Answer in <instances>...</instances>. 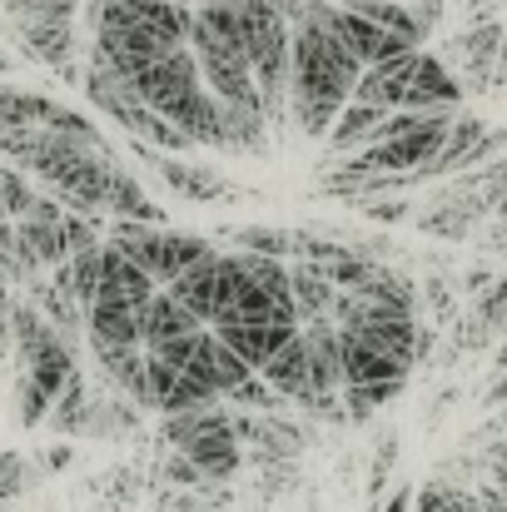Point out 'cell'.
Segmentation results:
<instances>
[{
    "label": "cell",
    "instance_id": "cell-36",
    "mask_svg": "<svg viewBox=\"0 0 507 512\" xmlns=\"http://www.w3.org/2000/svg\"><path fill=\"white\" fill-rule=\"evenodd\" d=\"M483 403H488V408H507V368H498V378L488 383V393H483Z\"/></svg>",
    "mask_w": 507,
    "mask_h": 512
},
{
    "label": "cell",
    "instance_id": "cell-22",
    "mask_svg": "<svg viewBox=\"0 0 507 512\" xmlns=\"http://www.w3.org/2000/svg\"><path fill=\"white\" fill-rule=\"evenodd\" d=\"M239 269L274 299V304H289L294 309V294H289V259H274V254H249V249H234ZM299 314V309H294Z\"/></svg>",
    "mask_w": 507,
    "mask_h": 512
},
{
    "label": "cell",
    "instance_id": "cell-10",
    "mask_svg": "<svg viewBox=\"0 0 507 512\" xmlns=\"http://www.w3.org/2000/svg\"><path fill=\"white\" fill-rule=\"evenodd\" d=\"M219 249L214 254H204L199 264H189L179 279H169L165 294L194 319V324H214V314H219Z\"/></svg>",
    "mask_w": 507,
    "mask_h": 512
},
{
    "label": "cell",
    "instance_id": "cell-31",
    "mask_svg": "<svg viewBox=\"0 0 507 512\" xmlns=\"http://www.w3.org/2000/svg\"><path fill=\"white\" fill-rule=\"evenodd\" d=\"M363 219H373V224H403V219H413V199L408 194H373V199H358L353 204Z\"/></svg>",
    "mask_w": 507,
    "mask_h": 512
},
{
    "label": "cell",
    "instance_id": "cell-3",
    "mask_svg": "<svg viewBox=\"0 0 507 512\" xmlns=\"http://www.w3.org/2000/svg\"><path fill=\"white\" fill-rule=\"evenodd\" d=\"M199 90H204V75H199V60H194L189 45L160 55V60L135 80V95H140L155 115H165V120H179V115L194 105Z\"/></svg>",
    "mask_w": 507,
    "mask_h": 512
},
{
    "label": "cell",
    "instance_id": "cell-19",
    "mask_svg": "<svg viewBox=\"0 0 507 512\" xmlns=\"http://www.w3.org/2000/svg\"><path fill=\"white\" fill-rule=\"evenodd\" d=\"M105 214H110V219H140V224H169L165 204H155V199L145 194V184L125 170L120 160H115V170H110V199H105Z\"/></svg>",
    "mask_w": 507,
    "mask_h": 512
},
{
    "label": "cell",
    "instance_id": "cell-29",
    "mask_svg": "<svg viewBox=\"0 0 507 512\" xmlns=\"http://www.w3.org/2000/svg\"><path fill=\"white\" fill-rule=\"evenodd\" d=\"M35 473L40 468H30L25 453H0V508H10L15 498H25L30 483H35Z\"/></svg>",
    "mask_w": 507,
    "mask_h": 512
},
{
    "label": "cell",
    "instance_id": "cell-32",
    "mask_svg": "<svg viewBox=\"0 0 507 512\" xmlns=\"http://www.w3.org/2000/svg\"><path fill=\"white\" fill-rule=\"evenodd\" d=\"M468 244H473V254H478V259H498V264H507V219L503 214H493V219L468 239Z\"/></svg>",
    "mask_w": 507,
    "mask_h": 512
},
{
    "label": "cell",
    "instance_id": "cell-28",
    "mask_svg": "<svg viewBox=\"0 0 507 512\" xmlns=\"http://www.w3.org/2000/svg\"><path fill=\"white\" fill-rule=\"evenodd\" d=\"M468 309H473V314L498 334V339H507V274H498L483 294H473V299H468Z\"/></svg>",
    "mask_w": 507,
    "mask_h": 512
},
{
    "label": "cell",
    "instance_id": "cell-8",
    "mask_svg": "<svg viewBox=\"0 0 507 512\" xmlns=\"http://www.w3.org/2000/svg\"><path fill=\"white\" fill-rule=\"evenodd\" d=\"M85 95H90V105L95 110H105L125 135H135V140H145L150 135V125H155V110L135 95V85L130 80H120V75H110V70H100V65H85Z\"/></svg>",
    "mask_w": 507,
    "mask_h": 512
},
{
    "label": "cell",
    "instance_id": "cell-14",
    "mask_svg": "<svg viewBox=\"0 0 507 512\" xmlns=\"http://www.w3.org/2000/svg\"><path fill=\"white\" fill-rule=\"evenodd\" d=\"M304 343H309V383L314 393H338L343 388V348H338V324L334 319H309L299 324Z\"/></svg>",
    "mask_w": 507,
    "mask_h": 512
},
{
    "label": "cell",
    "instance_id": "cell-16",
    "mask_svg": "<svg viewBox=\"0 0 507 512\" xmlns=\"http://www.w3.org/2000/svg\"><path fill=\"white\" fill-rule=\"evenodd\" d=\"M214 334L229 343L254 373L284 348V343L299 334V324H214Z\"/></svg>",
    "mask_w": 507,
    "mask_h": 512
},
{
    "label": "cell",
    "instance_id": "cell-4",
    "mask_svg": "<svg viewBox=\"0 0 507 512\" xmlns=\"http://www.w3.org/2000/svg\"><path fill=\"white\" fill-rule=\"evenodd\" d=\"M503 145H507V130L488 125L483 115L458 110V115H453V125H448V140H443L438 160L428 165V179H453V174H468L473 165H483V160L503 155Z\"/></svg>",
    "mask_w": 507,
    "mask_h": 512
},
{
    "label": "cell",
    "instance_id": "cell-43",
    "mask_svg": "<svg viewBox=\"0 0 507 512\" xmlns=\"http://www.w3.org/2000/svg\"><path fill=\"white\" fill-rule=\"evenodd\" d=\"M0 512H10V508H0Z\"/></svg>",
    "mask_w": 507,
    "mask_h": 512
},
{
    "label": "cell",
    "instance_id": "cell-35",
    "mask_svg": "<svg viewBox=\"0 0 507 512\" xmlns=\"http://www.w3.org/2000/svg\"><path fill=\"white\" fill-rule=\"evenodd\" d=\"M413 493H418V488H408V483H398L393 493H383V503H378V508H373V512H413Z\"/></svg>",
    "mask_w": 507,
    "mask_h": 512
},
{
    "label": "cell",
    "instance_id": "cell-26",
    "mask_svg": "<svg viewBox=\"0 0 507 512\" xmlns=\"http://www.w3.org/2000/svg\"><path fill=\"white\" fill-rule=\"evenodd\" d=\"M209 363H214V378H219V398H229V393H234V388L254 373V368H249V363H244V358H239L229 343L219 339L214 329H209Z\"/></svg>",
    "mask_w": 507,
    "mask_h": 512
},
{
    "label": "cell",
    "instance_id": "cell-12",
    "mask_svg": "<svg viewBox=\"0 0 507 512\" xmlns=\"http://www.w3.org/2000/svg\"><path fill=\"white\" fill-rule=\"evenodd\" d=\"M85 339L90 348H130L140 343V309H130L125 299L95 294L85 309Z\"/></svg>",
    "mask_w": 507,
    "mask_h": 512
},
{
    "label": "cell",
    "instance_id": "cell-15",
    "mask_svg": "<svg viewBox=\"0 0 507 512\" xmlns=\"http://www.w3.org/2000/svg\"><path fill=\"white\" fill-rule=\"evenodd\" d=\"M259 378H264L284 403H299V398H309V393H314V383H309V343H304V329H299L294 339L284 343V348L259 368Z\"/></svg>",
    "mask_w": 507,
    "mask_h": 512
},
{
    "label": "cell",
    "instance_id": "cell-24",
    "mask_svg": "<svg viewBox=\"0 0 507 512\" xmlns=\"http://www.w3.org/2000/svg\"><path fill=\"white\" fill-rule=\"evenodd\" d=\"M234 249L294 259V229H279V224H239V229H234Z\"/></svg>",
    "mask_w": 507,
    "mask_h": 512
},
{
    "label": "cell",
    "instance_id": "cell-25",
    "mask_svg": "<svg viewBox=\"0 0 507 512\" xmlns=\"http://www.w3.org/2000/svg\"><path fill=\"white\" fill-rule=\"evenodd\" d=\"M398 393H403V383H343V413H348V423H368Z\"/></svg>",
    "mask_w": 507,
    "mask_h": 512
},
{
    "label": "cell",
    "instance_id": "cell-38",
    "mask_svg": "<svg viewBox=\"0 0 507 512\" xmlns=\"http://www.w3.org/2000/svg\"><path fill=\"white\" fill-rule=\"evenodd\" d=\"M5 70H10V55H5V50H0V75H5Z\"/></svg>",
    "mask_w": 507,
    "mask_h": 512
},
{
    "label": "cell",
    "instance_id": "cell-20",
    "mask_svg": "<svg viewBox=\"0 0 507 512\" xmlns=\"http://www.w3.org/2000/svg\"><path fill=\"white\" fill-rule=\"evenodd\" d=\"M194 329H204V324H194L165 289L150 304H140V348H160V343L179 339V334H194Z\"/></svg>",
    "mask_w": 507,
    "mask_h": 512
},
{
    "label": "cell",
    "instance_id": "cell-11",
    "mask_svg": "<svg viewBox=\"0 0 507 512\" xmlns=\"http://www.w3.org/2000/svg\"><path fill=\"white\" fill-rule=\"evenodd\" d=\"M100 294H110V299H125L130 309H140V304H150L155 294H160V284L120 249V244H100Z\"/></svg>",
    "mask_w": 507,
    "mask_h": 512
},
{
    "label": "cell",
    "instance_id": "cell-23",
    "mask_svg": "<svg viewBox=\"0 0 507 512\" xmlns=\"http://www.w3.org/2000/svg\"><path fill=\"white\" fill-rule=\"evenodd\" d=\"M85 413H90V393H85V378H80V368H75V378L55 393L45 423H50L55 433H85Z\"/></svg>",
    "mask_w": 507,
    "mask_h": 512
},
{
    "label": "cell",
    "instance_id": "cell-30",
    "mask_svg": "<svg viewBox=\"0 0 507 512\" xmlns=\"http://www.w3.org/2000/svg\"><path fill=\"white\" fill-rule=\"evenodd\" d=\"M398 453H403L398 433H383V438H378V448H373V463H368V498H383V493H388L393 468H398Z\"/></svg>",
    "mask_w": 507,
    "mask_h": 512
},
{
    "label": "cell",
    "instance_id": "cell-9",
    "mask_svg": "<svg viewBox=\"0 0 507 512\" xmlns=\"http://www.w3.org/2000/svg\"><path fill=\"white\" fill-rule=\"evenodd\" d=\"M468 95L458 85V75L443 65V55L433 50H418V65L408 75V90H403V105L398 110H458Z\"/></svg>",
    "mask_w": 507,
    "mask_h": 512
},
{
    "label": "cell",
    "instance_id": "cell-37",
    "mask_svg": "<svg viewBox=\"0 0 507 512\" xmlns=\"http://www.w3.org/2000/svg\"><path fill=\"white\" fill-rule=\"evenodd\" d=\"M70 458H75V453H70V448H65V443H60V448H50V453H45V463H50V468H45V473H60V468H65V463H70Z\"/></svg>",
    "mask_w": 507,
    "mask_h": 512
},
{
    "label": "cell",
    "instance_id": "cell-40",
    "mask_svg": "<svg viewBox=\"0 0 507 512\" xmlns=\"http://www.w3.org/2000/svg\"><path fill=\"white\" fill-rule=\"evenodd\" d=\"M0 5H5V10H10V5H20V0H0Z\"/></svg>",
    "mask_w": 507,
    "mask_h": 512
},
{
    "label": "cell",
    "instance_id": "cell-17",
    "mask_svg": "<svg viewBox=\"0 0 507 512\" xmlns=\"http://www.w3.org/2000/svg\"><path fill=\"white\" fill-rule=\"evenodd\" d=\"M224 115V150L234 155H264L269 150V120L259 100H219Z\"/></svg>",
    "mask_w": 507,
    "mask_h": 512
},
{
    "label": "cell",
    "instance_id": "cell-6",
    "mask_svg": "<svg viewBox=\"0 0 507 512\" xmlns=\"http://www.w3.org/2000/svg\"><path fill=\"white\" fill-rule=\"evenodd\" d=\"M135 150H140V160L160 174L179 199H189V204H229V199H234V184L219 170H209V165H194V160H184V155H155V150L140 145V140H135Z\"/></svg>",
    "mask_w": 507,
    "mask_h": 512
},
{
    "label": "cell",
    "instance_id": "cell-33",
    "mask_svg": "<svg viewBox=\"0 0 507 512\" xmlns=\"http://www.w3.org/2000/svg\"><path fill=\"white\" fill-rule=\"evenodd\" d=\"M80 0H20L10 5V20H75Z\"/></svg>",
    "mask_w": 507,
    "mask_h": 512
},
{
    "label": "cell",
    "instance_id": "cell-27",
    "mask_svg": "<svg viewBox=\"0 0 507 512\" xmlns=\"http://www.w3.org/2000/svg\"><path fill=\"white\" fill-rule=\"evenodd\" d=\"M0 204H5V219H25L35 204V179L15 165H0Z\"/></svg>",
    "mask_w": 507,
    "mask_h": 512
},
{
    "label": "cell",
    "instance_id": "cell-21",
    "mask_svg": "<svg viewBox=\"0 0 507 512\" xmlns=\"http://www.w3.org/2000/svg\"><path fill=\"white\" fill-rule=\"evenodd\" d=\"M383 115H388V110H378V105L348 100V105L338 110L334 130H329V150H334V155H353L358 145H368V135H373V125H378Z\"/></svg>",
    "mask_w": 507,
    "mask_h": 512
},
{
    "label": "cell",
    "instance_id": "cell-13",
    "mask_svg": "<svg viewBox=\"0 0 507 512\" xmlns=\"http://www.w3.org/2000/svg\"><path fill=\"white\" fill-rule=\"evenodd\" d=\"M338 348H343V383H408V373H413L408 363L363 343L353 329H338Z\"/></svg>",
    "mask_w": 507,
    "mask_h": 512
},
{
    "label": "cell",
    "instance_id": "cell-41",
    "mask_svg": "<svg viewBox=\"0 0 507 512\" xmlns=\"http://www.w3.org/2000/svg\"><path fill=\"white\" fill-rule=\"evenodd\" d=\"M179 5H199V0H179Z\"/></svg>",
    "mask_w": 507,
    "mask_h": 512
},
{
    "label": "cell",
    "instance_id": "cell-1",
    "mask_svg": "<svg viewBox=\"0 0 507 512\" xmlns=\"http://www.w3.org/2000/svg\"><path fill=\"white\" fill-rule=\"evenodd\" d=\"M363 65L329 25H294V70H289V115L304 140H329L338 110L353 100Z\"/></svg>",
    "mask_w": 507,
    "mask_h": 512
},
{
    "label": "cell",
    "instance_id": "cell-39",
    "mask_svg": "<svg viewBox=\"0 0 507 512\" xmlns=\"http://www.w3.org/2000/svg\"><path fill=\"white\" fill-rule=\"evenodd\" d=\"M498 214H507V194H503V199H498Z\"/></svg>",
    "mask_w": 507,
    "mask_h": 512
},
{
    "label": "cell",
    "instance_id": "cell-5",
    "mask_svg": "<svg viewBox=\"0 0 507 512\" xmlns=\"http://www.w3.org/2000/svg\"><path fill=\"white\" fill-rule=\"evenodd\" d=\"M75 343L55 339L50 348H40V358L25 368V378H20V423L25 428H40L45 423V413H50V403H55V393L75 378Z\"/></svg>",
    "mask_w": 507,
    "mask_h": 512
},
{
    "label": "cell",
    "instance_id": "cell-34",
    "mask_svg": "<svg viewBox=\"0 0 507 512\" xmlns=\"http://www.w3.org/2000/svg\"><path fill=\"white\" fill-rule=\"evenodd\" d=\"M413 512H458L453 498H448V478H433L413 493Z\"/></svg>",
    "mask_w": 507,
    "mask_h": 512
},
{
    "label": "cell",
    "instance_id": "cell-7",
    "mask_svg": "<svg viewBox=\"0 0 507 512\" xmlns=\"http://www.w3.org/2000/svg\"><path fill=\"white\" fill-rule=\"evenodd\" d=\"M10 35L20 40V50L50 70H60L70 85H80L85 70H75L80 40H75V20H10Z\"/></svg>",
    "mask_w": 507,
    "mask_h": 512
},
{
    "label": "cell",
    "instance_id": "cell-18",
    "mask_svg": "<svg viewBox=\"0 0 507 512\" xmlns=\"http://www.w3.org/2000/svg\"><path fill=\"white\" fill-rule=\"evenodd\" d=\"M289 294H294V309H299V324L309 319H329L338 304V289L329 284V274L319 264H304V259H289Z\"/></svg>",
    "mask_w": 507,
    "mask_h": 512
},
{
    "label": "cell",
    "instance_id": "cell-42",
    "mask_svg": "<svg viewBox=\"0 0 507 512\" xmlns=\"http://www.w3.org/2000/svg\"><path fill=\"white\" fill-rule=\"evenodd\" d=\"M0 219H5V204H0Z\"/></svg>",
    "mask_w": 507,
    "mask_h": 512
},
{
    "label": "cell",
    "instance_id": "cell-2",
    "mask_svg": "<svg viewBox=\"0 0 507 512\" xmlns=\"http://www.w3.org/2000/svg\"><path fill=\"white\" fill-rule=\"evenodd\" d=\"M488 219H493V204L483 194H473L463 179H448L443 189H433L413 209V229L428 234V239H438V244H468Z\"/></svg>",
    "mask_w": 507,
    "mask_h": 512
}]
</instances>
